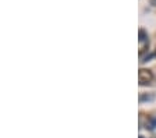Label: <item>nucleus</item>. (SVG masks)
I'll list each match as a JSON object with an SVG mask.
<instances>
[{
	"mask_svg": "<svg viewBox=\"0 0 156 138\" xmlns=\"http://www.w3.org/2000/svg\"><path fill=\"white\" fill-rule=\"evenodd\" d=\"M140 41H141V42L146 41V32L144 30H140Z\"/></svg>",
	"mask_w": 156,
	"mask_h": 138,
	"instance_id": "nucleus-3",
	"label": "nucleus"
},
{
	"mask_svg": "<svg viewBox=\"0 0 156 138\" xmlns=\"http://www.w3.org/2000/svg\"><path fill=\"white\" fill-rule=\"evenodd\" d=\"M146 128H148V130H155L156 128V117L149 119V122L146 123Z\"/></svg>",
	"mask_w": 156,
	"mask_h": 138,
	"instance_id": "nucleus-2",
	"label": "nucleus"
},
{
	"mask_svg": "<svg viewBox=\"0 0 156 138\" xmlns=\"http://www.w3.org/2000/svg\"><path fill=\"white\" fill-rule=\"evenodd\" d=\"M151 78H152V74L151 71H146V70H140V82L142 85L145 84H149Z\"/></svg>",
	"mask_w": 156,
	"mask_h": 138,
	"instance_id": "nucleus-1",
	"label": "nucleus"
},
{
	"mask_svg": "<svg viewBox=\"0 0 156 138\" xmlns=\"http://www.w3.org/2000/svg\"><path fill=\"white\" fill-rule=\"evenodd\" d=\"M140 138H144V137H140Z\"/></svg>",
	"mask_w": 156,
	"mask_h": 138,
	"instance_id": "nucleus-4",
	"label": "nucleus"
}]
</instances>
